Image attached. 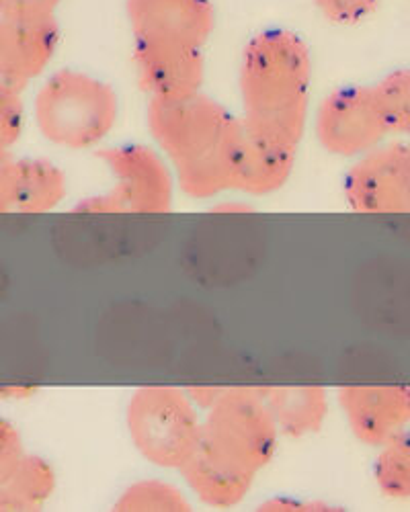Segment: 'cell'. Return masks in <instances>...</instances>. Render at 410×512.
<instances>
[{
	"label": "cell",
	"instance_id": "ba28073f",
	"mask_svg": "<svg viewBox=\"0 0 410 512\" xmlns=\"http://www.w3.org/2000/svg\"><path fill=\"white\" fill-rule=\"evenodd\" d=\"M134 46L203 50L214 27L212 0H126Z\"/></svg>",
	"mask_w": 410,
	"mask_h": 512
},
{
	"label": "cell",
	"instance_id": "5bb4252c",
	"mask_svg": "<svg viewBox=\"0 0 410 512\" xmlns=\"http://www.w3.org/2000/svg\"><path fill=\"white\" fill-rule=\"evenodd\" d=\"M298 146L283 144L251 132L242 123V136L234 160L232 191L246 195H271L294 175Z\"/></svg>",
	"mask_w": 410,
	"mask_h": 512
},
{
	"label": "cell",
	"instance_id": "ac0fdd59",
	"mask_svg": "<svg viewBox=\"0 0 410 512\" xmlns=\"http://www.w3.org/2000/svg\"><path fill=\"white\" fill-rule=\"evenodd\" d=\"M113 508L119 512H187L191 502L169 482L140 480L121 492Z\"/></svg>",
	"mask_w": 410,
	"mask_h": 512
},
{
	"label": "cell",
	"instance_id": "cb8c5ba5",
	"mask_svg": "<svg viewBox=\"0 0 410 512\" xmlns=\"http://www.w3.org/2000/svg\"><path fill=\"white\" fill-rule=\"evenodd\" d=\"M259 510H275V512H302V510H331V506L324 502H314V500H294V498H273L265 504H261Z\"/></svg>",
	"mask_w": 410,
	"mask_h": 512
},
{
	"label": "cell",
	"instance_id": "44dd1931",
	"mask_svg": "<svg viewBox=\"0 0 410 512\" xmlns=\"http://www.w3.org/2000/svg\"><path fill=\"white\" fill-rule=\"evenodd\" d=\"M25 125L23 93L0 87V152H11Z\"/></svg>",
	"mask_w": 410,
	"mask_h": 512
},
{
	"label": "cell",
	"instance_id": "277c9868",
	"mask_svg": "<svg viewBox=\"0 0 410 512\" xmlns=\"http://www.w3.org/2000/svg\"><path fill=\"white\" fill-rule=\"evenodd\" d=\"M279 435L259 388H222L205 410L199 451L242 476L257 478L271 463Z\"/></svg>",
	"mask_w": 410,
	"mask_h": 512
},
{
	"label": "cell",
	"instance_id": "52a82bcc",
	"mask_svg": "<svg viewBox=\"0 0 410 512\" xmlns=\"http://www.w3.org/2000/svg\"><path fill=\"white\" fill-rule=\"evenodd\" d=\"M318 144L341 158H361L390 136L374 84H355L328 93L314 115Z\"/></svg>",
	"mask_w": 410,
	"mask_h": 512
},
{
	"label": "cell",
	"instance_id": "2e32d148",
	"mask_svg": "<svg viewBox=\"0 0 410 512\" xmlns=\"http://www.w3.org/2000/svg\"><path fill=\"white\" fill-rule=\"evenodd\" d=\"M56 490L52 465L37 455L21 453L7 465H0V510H39Z\"/></svg>",
	"mask_w": 410,
	"mask_h": 512
},
{
	"label": "cell",
	"instance_id": "3957f363",
	"mask_svg": "<svg viewBox=\"0 0 410 512\" xmlns=\"http://www.w3.org/2000/svg\"><path fill=\"white\" fill-rule=\"evenodd\" d=\"M117 115V93L109 84L72 68L52 74L33 101L39 134L66 150L99 146L113 132Z\"/></svg>",
	"mask_w": 410,
	"mask_h": 512
},
{
	"label": "cell",
	"instance_id": "603a6c76",
	"mask_svg": "<svg viewBox=\"0 0 410 512\" xmlns=\"http://www.w3.org/2000/svg\"><path fill=\"white\" fill-rule=\"evenodd\" d=\"M23 443H21V435L15 429L13 424H9L7 420H3L0 424V465H7L13 459H17L23 453Z\"/></svg>",
	"mask_w": 410,
	"mask_h": 512
},
{
	"label": "cell",
	"instance_id": "7a4b0ae2",
	"mask_svg": "<svg viewBox=\"0 0 410 512\" xmlns=\"http://www.w3.org/2000/svg\"><path fill=\"white\" fill-rule=\"evenodd\" d=\"M242 123L251 132L300 146L310 113L312 54L306 41L287 29L255 35L242 52Z\"/></svg>",
	"mask_w": 410,
	"mask_h": 512
},
{
	"label": "cell",
	"instance_id": "d4e9b609",
	"mask_svg": "<svg viewBox=\"0 0 410 512\" xmlns=\"http://www.w3.org/2000/svg\"><path fill=\"white\" fill-rule=\"evenodd\" d=\"M62 0H0V11H35L56 13Z\"/></svg>",
	"mask_w": 410,
	"mask_h": 512
},
{
	"label": "cell",
	"instance_id": "7c38bea8",
	"mask_svg": "<svg viewBox=\"0 0 410 512\" xmlns=\"http://www.w3.org/2000/svg\"><path fill=\"white\" fill-rule=\"evenodd\" d=\"M68 193L64 170L46 158H0V211L46 213Z\"/></svg>",
	"mask_w": 410,
	"mask_h": 512
},
{
	"label": "cell",
	"instance_id": "4fadbf2b",
	"mask_svg": "<svg viewBox=\"0 0 410 512\" xmlns=\"http://www.w3.org/2000/svg\"><path fill=\"white\" fill-rule=\"evenodd\" d=\"M132 60L148 101H175L201 93L205 78L203 50L134 46Z\"/></svg>",
	"mask_w": 410,
	"mask_h": 512
},
{
	"label": "cell",
	"instance_id": "9c48e42d",
	"mask_svg": "<svg viewBox=\"0 0 410 512\" xmlns=\"http://www.w3.org/2000/svg\"><path fill=\"white\" fill-rule=\"evenodd\" d=\"M58 44L56 13L0 11V87L23 93L46 72Z\"/></svg>",
	"mask_w": 410,
	"mask_h": 512
},
{
	"label": "cell",
	"instance_id": "d6986e66",
	"mask_svg": "<svg viewBox=\"0 0 410 512\" xmlns=\"http://www.w3.org/2000/svg\"><path fill=\"white\" fill-rule=\"evenodd\" d=\"M374 478L384 496L410 502V429L380 449Z\"/></svg>",
	"mask_w": 410,
	"mask_h": 512
},
{
	"label": "cell",
	"instance_id": "7402d4cb",
	"mask_svg": "<svg viewBox=\"0 0 410 512\" xmlns=\"http://www.w3.org/2000/svg\"><path fill=\"white\" fill-rule=\"evenodd\" d=\"M320 15L337 25H357L372 17L382 0H314Z\"/></svg>",
	"mask_w": 410,
	"mask_h": 512
},
{
	"label": "cell",
	"instance_id": "e0dca14e",
	"mask_svg": "<svg viewBox=\"0 0 410 512\" xmlns=\"http://www.w3.org/2000/svg\"><path fill=\"white\" fill-rule=\"evenodd\" d=\"M181 476L203 504L216 508H232L240 504L255 484V478L234 472L199 449L181 469Z\"/></svg>",
	"mask_w": 410,
	"mask_h": 512
},
{
	"label": "cell",
	"instance_id": "8992f818",
	"mask_svg": "<svg viewBox=\"0 0 410 512\" xmlns=\"http://www.w3.org/2000/svg\"><path fill=\"white\" fill-rule=\"evenodd\" d=\"M107 166L109 191L76 205L89 213H169L175 199V173L162 152L144 144H123L97 154Z\"/></svg>",
	"mask_w": 410,
	"mask_h": 512
},
{
	"label": "cell",
	"instance_id": "30bf717a",
	"mask_svg": "<svg viewBox=\"0 0 410 512\" xmlns=\"http://www.w3.org/2000/svg\"><path fill=\"white\" fill-rule=\"evenodd\" d=\"M343 193L359 213H410V144H382L357 158Z\"/></svg>",
	"mask_w": 410,
	"mask_h": 512
},
{
	"label": "cell",
	"instance_id": "5b68a950",
	"mask_svg": "<svg viewBox=\"0 0 410 512\" xmlns=\"http://www.w3.org/2000/svg\"><path fill=\"white\" fill-rule=\"evenodd\" d=\"M126 424L138 453L156 467L181 472L201 443L203 418L189 392L179 388L136 390L126 408Z\"/></svg>",
	"mask_w": 410,
	"mask_h": 512
},
{
	"label": "cell",
	"instance_id": "6da1fadb",
	"mask_svg": "<svg viewBox=\"0 0 410 512\" xmlns=\"http://www.w3.org/2000/svg\"><path fill=\"white\" fill-rule=\"evenodd\" d=\"M146 123L185 195L210 199L232 191L242 136L240 117L216 99L197 93L175 101L150 99Z\"/></svg>",
	"mask_w": 410,
	"mask_h": 512
},
{
	"label": "cell",
	"instance_id": "ffe728a7",
	"mask_svg": "<svg viewBox=\"0 0 410 512\" xmlns=\"http://www.w3.org/2000/svg\"><path fill=\"white\" fill-rule=\"evenodd\" d=\"M374 87L390 134L410 138V66L386 74Z\"/></svg>",
	"mask_w": 410,
	"mask_h": 512
},
{
	"label": "cell",
	"instance_id": "9a60e30c",
	"mask_svg": "<svg viewBox=\"0 0 410 512\" xmlns=\"http://www.w3.org/2000/svg\"><path fill=\"white\" fill-rule=\"evenodd\" d=\"M263 402L273 414L281 435L306 437L322 429L328 414V396L318 386H281L259 388Z\"/></svg>",
	"mask_w": 410,
	"mask_h": 512
},
{
	"label": "cell",
	"instance_id": "8fae6325",
	"mask_svg": "<svg viewBox=\"0 0 410 512\" xmlns=\"http://www.w3.org/2000/svg\"><path fill=\"white\" fill-rule=\"evenodd\" d=\"M337 400L363 445L382 449L410 426L408 386H345L337 390Z\"/></svg>",
	"mask_w": 410,
	"mask_h": 512
}]
</instances>
